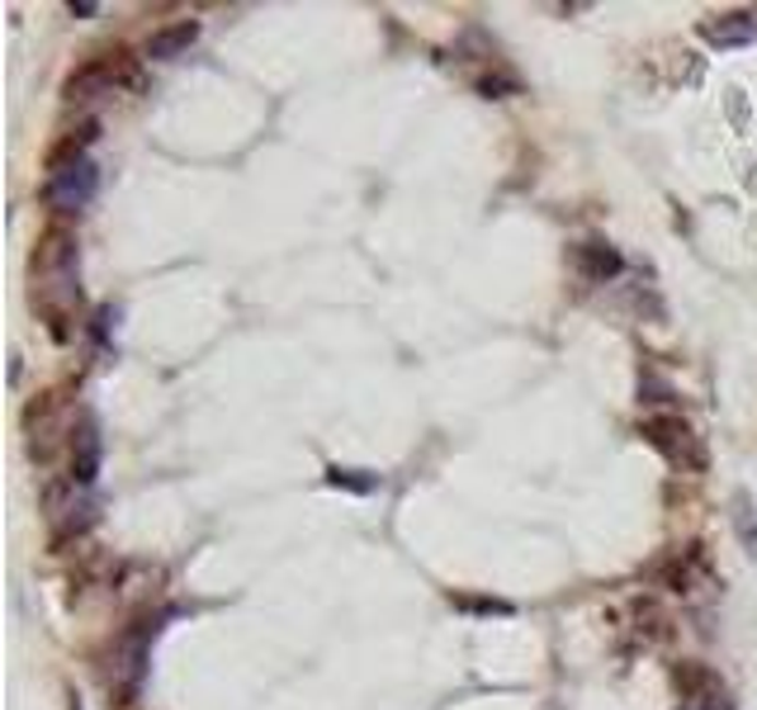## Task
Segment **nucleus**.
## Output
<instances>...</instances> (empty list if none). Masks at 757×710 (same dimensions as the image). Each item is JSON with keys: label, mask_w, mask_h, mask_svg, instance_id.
Here are the masks:
<instances>
[{"label": "nucleus", "mask_w": 757, "mask_h": 710, "mask_svg": "<svg viewBox=\"0 0 757 710\" xmlns=\"http://www.w3.org/2000/svg\"><path fill=\"white\" fill-rule=\"evenodd\" d=\"M119 91H142V62L128 48H109L81 62L71 76L62 81V95L71 105H91L99 95H119Z\"/></svg>", "instance_id": "nucleus-1"}, {"label": "nucleus", "mask_w": 757, "mask_h": 710, "mask_svg": "<svg viewBox=\"0 0 757 710\" xmlns=\"http://www.w3.org/2000/svg\"><path fill=\"white\" fill-rule=\"evenodd\" d=\"M639 436H644V446L659 450L677 474H706V446H701V436H696V426L687 417H677V412L644 417L639 422Z\"/></svg>", "instance_id": "nucleus-2"}, {"label": "nucleus", "mask_w": 757, "mask_h": 710, "mask_svg": "<svg viewBox=\"0 0 757 710\" xmlns=\"http://www.w3.org/2000/svg\"><path fill=\"white\" fill-rule=\"evenodd\" d=\"M673 687L682 691L687 710H730V687L715 677V667H706L696 659L673 663Z\"/></svg>", "instance_id": "nucleus-3"}, {"label": "nucleus", "mask_w": 757, "mask_h": 710, "mask_svg": "<svg viewBox=\"0 0 757 710\" xmlns=\"http://www.w3.org/2000/svg\"><path fill=\"white\" fill-rule=\"evenodd\" d=\"M95 166L91 162H76V166H62V170H48V185H43V199L57 209V213H81L85 204L95 199Z\"/></svg>", "instance_id": "nucleus-4"}, {"label": "nucleus", "mask_w": 757, "mask_h": 710, "mask_svg": "<svg viewBox=\"0 0 757 710\" xmlns=\"http://www.w3.org/2000/svg\"><path fill=\"white\" fill-rule=\"evenodd\" d=\"M28 270L34 280H48V275H71L76 270V233L67 223H48L34 241V256H28Z\"/></svg>", "instance_id": "nucleus-5"}, {"label": "nucleus", "mask_w": 757, "mask_h": 710, "mask_svg": "<svg viewBox=\"0 0 757 710\" xmlns=\"http://www.w3.org/2000/svg\"><path fill=\"white\" fill-rule=\"evenodd\" d=\"M653 578H659V588H667V592H696V582L706 578V554H701V545L673 549V559H663L659 568H653Z\"/></svg>", "instance_id": "nucleus-6"}, {"label": "nucleus", "mask_w": 757, "mask_h": 710, "mask_svg": "<svg viewBox=\"0 0 757 710\" xmlns=\"http://www.w3.org/2000/svg\"><path fill=\"white\" fill-rule=\"evenodd\" d=\"M573 265H578V275L592 280V284H606V280H616L625 270L620 251L606 247V241H582V247L573 251Z\"/></svg>", "instance_id": "nucleus-7"}, {"label": "nucleus", "mask_w": 757, "mask_h": 710, "mask_svg": "<svg viewBox=\"0 0 757 710\" xmlns=\"http://www.w3.org/2000/svg\"><path fill=\"white\" fill-rule=\"evenodd\" d=\"M99 474V431L95 422H81V431H71V478L81 488H91Z\"/></svg>", "instance_id": "nucleus-8"}, {"label": "nucleus", "mask_w": 757, "mask_h": 710, "mask_svg": "<svg viewBox=\"0 0 757 710\" xmlns=\"http://www.w3.org/2000/svg\"><path fill=\"white\" fill-rule=\"evenodd\" d=\"M701 38L720 43V48H738V43H753L757 38V14L738 10V14H715V20L701 24Z\"/></svg>", "instance_id": "nucleus-9"}, {"label": "nucleus", "mask_w": 757, "mask_h": 710, "mask_svg": "<svg viewBox=\"0 0 757 710\" xmlns=\"http://www.w3.org/2000/svg\"><path fill=\"white\" fill-rule=\"evenodd\" d=\"M95 133H99V123H95V119H85L81 128H71V133H62V138L52 142V152H48V170H62V166L85 162V147L95 142Z\"/></svg>", "instance_id": "nucleus-10"}, {"label": "nucleus", "mask_w": 757, "mask_h": 710, "mask_svg": "<svg viewBox=\"0 0 757 710\" xmlns=\"http://www.w3.org/2000/svg\"><path fill=\"white\" fill-rule=\"evenodd\" d=\"M194 38H199V24L194 20L166 24V28H156V34L147 38V57H152V62H170V57H180Z\"/></svg>", "instance_id": "nucleus-11"}, {"label": "nucleus", "mask_w": 757, "mask_h": 710, "mask_svg": "<svg viewBox=\"0 0 757 710\" xmlns=\"http://www.w3.org/2000/svg\"><path fill=\"white\" fill-rule=\"evenodd\" d=\"M667 625H673V620H667V611H663L659 602H653V596H644V602L635 606V630L644 635V639H663V635H667Z\"/></svg>", "instance_id": "nucleus-12"}, {"label": "nucleus", "mask_w": 757, "mask_h": 710, "mask_svg": "<svg viewBox=\"0 0 757 710\" xmlns=\"http://www.w3.org/2000/svg\"><path fill=\"white\" fill-rule=\"evenodd\" d=\"M327 483H332V488H351V493H375L379 488L375 474H365V469H341V464L327 469Z\"/></svg>", "instance_id": "nucleus-13"}, {"label": "nucleus", "mask_w": 757, "mask_h": 710, "mask_svg": "<svg viewBox=\"0 0 757 710\" xmlns=\"http://www.w3.org/2000/svg\"><path fill=\"white\" fill-rule=\"evenodd\" d=\"M450 606H460V611H483V616H511V602H497V596H464V592H454Z\"/></svg>", "instance_id": "nucleus-14"}, {"label": "nucleus", "mask_w": 757, "mask_h": 710, "mask_svg": "<svg viewBox=\"0 0 757 710\" xmlns=\"http://www.w3.org/2000/svg\"><path fill=\"white\" fill-rule=\"evenodd\" d=\"M734 525H738V535H744L748 554H757V525H753V502H748L744 493L734 497Z\"/></svg>", "instance_id": "nucleus-15"}, {"label": "nucleus", "mask_w": 757, "mask_h": 710, "mask_svg": "<svg viewBox=\"0 0 757 710\" xmlns=\"http://www.w3.org/2000/svg\"><path fill=\"white\" fill-rule=\"evenodd\" d=\"M511 91H521V81L507 76V71H497V76H478V95H488V99H502Z\"/></svg>", "instance_id": "nucleus-16"}, {"label": "nucleus", "mask_w": 757, "mask_h": 710, "mask_svg": "<svg viewBox=\"0 0 757 710\" xmlns=\"http://www.w3.org/2000/svg\"><path fill=\"white\" fill-rule=\"evenodd\" d=\"M67 10H71V14H95V5H91V0H71Z\"/></svg>", "instance_id": "nucleus-17"}, {"label": "nucleus", "mask_w": 757, "mask_h": 710, "mask_svg": "<svg viewBox=\"0 0 757 710\" xmlns=\"http://www.w3.org/2000/svg\"><path fill=\"white\" fill-rule=\"evenodd\" d=\"M71 710H81V706H76V701H71Z\"/></svg>", "instance_id": "nucleus-18"}]
</instances>
